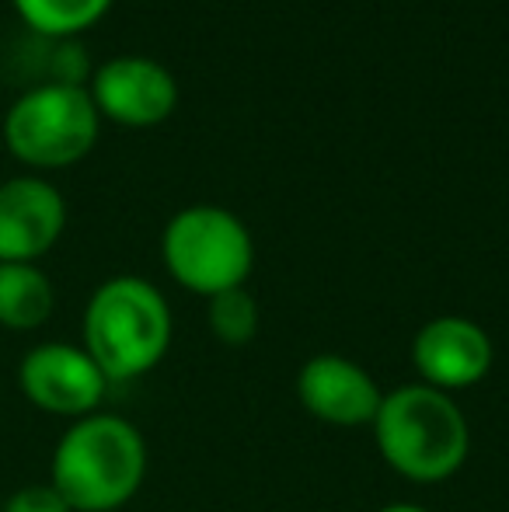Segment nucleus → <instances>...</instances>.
Instances as JSON below:
<instances>
[{
	"label": "nucleus",
	"mask_w": 509,
	"mask_h": 512,
	"mask_svg": "<svg viewBox=\"0 0 509 512\" xmlns=\"http://www.w3.org/2000/svg\"><path fill=\"white\" fill-rule=\"evenodd\" d=\"M168 276L196 297H217L245 286L255 269V241L238 213L224 206H185L161 234Z\"/></svg>",
	"instance_id": "4"
},
{
	"label": "nucleus",
	"mask_w": 509,
	"mask_h": 512,
	"mask_svg": "<svg viewBox=\"0 0 509 512\" xmlns=\"http://www.w3.org/2000/svg\"><path fill=\"white\" fill-rule=\"evenodd\" d=\"M496 345L478 321L461 314H440L412 338V366L419 384L443 394L478 387L492 373Z\"/></svg>",
	"instance_id": "7"
},
{
	"label": "nucleus",
	"mask_w": 509,
	"mask_h": 512,
	"mask_svg": "<svg viewBox=\"0 0 509 512\" xmlns=\"http://www.w3.org/2000/svg\"><path fill=\"white\" fill-rule=\"evenodd\" d=\"M0 512H74L67 506L60 492L49 481H35V485H21L4 499Z\"/></svg>",
	"instance_id": "14"
},
{
	"label": "nucleus",
	"mask_w": 509,
	"mask_h": 512,
	"mask_svg": "<svg viewBox=\"0 0 509 512\" xmlns=\"http://www.w3.org/2000/svg\"><path fill=\"white\" fill-rule=\"evenodd\" d=\"M67 227V203L46 178L0 182V262H39Z\"/></svg>",
	"instance_id": "10"
},
{
	"label": "nucleus",
	"mask_w": 509,
	"mask_h": 512,
	"mask_svg": "<svg viewBox=\"0 0 509 512\" xmlns=\"http://www.w3.org/2000/svg\"><path fill=\"white\" fill-rule=\"evenodd\" d=\"M56 286L39 262H0V328L35 331L53 317Z\"/></svg>",
	"instance_id": "11"
},
{
	"label": "nucleus",
	"mask_w": 509,
	"mask_h": 512,
	"mask_svg": "<svg viewBox=\"0 0 509 512\" xmlns=\"http://www.w3.org/2000/svg\"><path fill=\"white\" fill-rule=\"evenodd\" d=\"M102 115L74 81H53L25 91L4 115V143L21 164L39 171L70 168L98 143Z\"/></svg>",
	"instance_id": "5"
},
{
	"label": "nucleus",
	"mask_w": 509,
	"mask_h": 512,
	"mask_svg": "<svg viewBox=\"0 0 509 512\" xmlns=\"http://www.w3.org/2000/svg\"><path fill=\"white\" fill-rule=\"evenodd\" d=\"M147 439L129 418L95 411L63 429L49 460V485L74 512H119L147 478Z\"/></svg>",
	"instance_id": "1"
},
{
	"label": "nucleus",
	"mask_w": 509,
	"mask_h": 512,
	"mask_svg": "<svg viewBox=\"0 0 509 512\" xmlns=\"http://www.w3.org/2000/svg\"><path fill=\"white\" fill-rule=\"evenodd\" d=\"M377 512H429V509L415 506V502H391V506H384V509H377Z\"/></svg>",
	"instance_id": "15"
},
{
	"label": "nucleus",
	"mask_w": 509,
	"mask_h": 512,
	"mask_svg": "<svg viewBox=\"0 0 509 512\" xmlns=\"http://www.w3.org/2000/svg\"><path fill=\"white\" fill-rule=\"evenodd\" d=\"M374 439L384 464L415 485H440L464 467L471 429L454 394L426 384H405L384 394L377 408Z\"/></svg>",
	"instance_id": "2"
},
{
	"label": "nucleus",
	"mask_w": 509,
	"mask_h": 512,
	"mask_svg": "<svg viewBox=\"0 0 509 512\" xmlns=\"http://www.w3.org/2000/svg\"><path fill=\"white\" fill-rule=\"evenodd\" d=\"M109 7L112 0H14L21 21L49 39H67L98 25Z\"/></svg>",
	"instance_id": "12"
},
{
	"label": "nucleus",
	"mask_w": 509,
	"mask_h": 512,
	"mask_svg": "<svg viewBox=\"0 0 509 512\" xmlns=\"http://www.w3.org/2000/svg\"><path fill=\"white\" fill-rule=\"evenodd\" d=\"M206 321H210V331L220 345L245 349V345L255 342L258 328H262V307H258L255 293L248 286H234V290L210 297Z\"/></svg>",
	"instance_id": "13"
},
{
	"label": "nucleus",
	"mask_w": 509,
	"mask_h": 512,
	"mask_svg": "<svg viewBox=\"0 0 509 512\" xmlns=\"http://www.w3.org/2000/svg\"><path fill=\"white\" fill-rule=\"evenodd\" d=\"M297 398L318 422L335 429H360L370 425L384 401V391L367 366L349 356L321 352L311 356L297 373Z\"/></svg>",
	"instance_id": "9"
},
{
	"label": "nucleus",
	"mask_w": 509,
	"mask_h": 512,
	"mask_svg": "<svg viewBox=\"0 0 509 512\" xmlns=\"http://www.w3.org/2000/svg\"><path fill=\"white\" fill-rule=\"evenodd\" d=\"M88 95L98 115L119 126L147 129L178 108V81L150 56H116L95 70Z\"/></svg>",
	"instance_id": "8"
},
{
	"label": "nucleus",
	"mask_w": 509,
	"mask_h": 512,
	"mask_svg": "<svg viewBox=\"0 0 509 512\" xmlns=\"http://www.w3.org/2000/svg\"><path fill=\"white\" fill-rule=\"evenodd\" d=\"M18 391L32 408L77 422V418L102 411L109 377L98 370L84 345L39 342L21 356Z\"/></svg>",
	"instance_id": "6"
},
{
	"label": "nucleus",
	"mask_w": 509,
	"mask_h": 512,
	"mask_svg": "<svg viewBox=\"0 0 509 512\" xmlns=\"http://www.w3.org/2000/svg\"><path fill=\"white\" fill-rule=\"evenodd\" d=\"M81 335L109 384H126L161 366L171 349L175 321L154 283L140 276H112L91 293Z\"/></svg>",
	"instance_id": "3"
}]
</instances>
